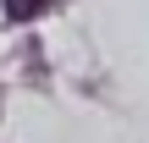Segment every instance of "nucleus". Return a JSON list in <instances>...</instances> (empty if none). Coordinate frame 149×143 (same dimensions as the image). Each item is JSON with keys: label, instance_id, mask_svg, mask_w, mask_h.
Wrapping results in <instances>:
<instances>
[{"label": "nucleus", "instance_id": "obj_1", "mask_svg": "<svg viewBox=\"0 0 149 143\" xmlns=\"http://www.w3.org/2000/svg\"><path fill=\"white\" fill-rule=\"evenodd\" d=\"M44 6H50V0H6V17H11V22H28V17H39Z\"/></svg>", "mask_w": 149, "mask_h": 143}]
</instances>
